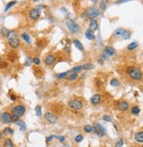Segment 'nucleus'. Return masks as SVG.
Returning <instances> with one entry per match:
<instances>
[{"label":"nucleus","instance_id":"nucleus-4","mask_svg":"<svg viewBox=\"0 0 143 147\" xmlns=\"http://www.w3.org/2000/svg\"><path fill=\"white\" fill-rule=\"evenodd\" d=\"M100 15V11L96 7H89L87 11H85V13L83 14V16L86 18H89L90 19H92L94 18H97V16Z\"/></svg>","mask_w":143,"mask_h":147},{"label":"nucleus","instance_id":"nucleus-38","mask_svg":"<svg viewBox=\"0 0 143 147\" xmlns=\"http://www.w3.org/2000/svg\"><path fill=\"white\" fill-rule=\"evenodd\" d=\"M83 140V136L82 134H79V135H77V137H75V141L77 143H80V142H82Z\"/></svg>","mask_w":143,"mask_h":147},{"label":"nucleus","instance_id":"nucleus-49","mask_svg":"<svg viewBox=\"0 0 143 147\" xmlns=\"http://www.w3.org/2000/svg\"><path fill=\"white\" fill-rule=\"evenodd\" d=\"M19 117L18 115H15V114L12 115V121H13V122H17V121L19 120Z\"/></svg>","mask_w":143,"mask_h":147},{"label":"nucleus","instance_id":"nucleus-3","mask_svg":"<svg viewBox=\"0 0 143 147\" xmlns=\"http://www.w3.org/2000/svg\"><path fill=\"white\" fill-rule=\"evenodd\" d=\"M66 26L68 28V30L70 32V33H78L80 30V27L78 26V24L76 23L74 20L70 19V18H68L66 20Z\"/></svg>","mask_w":143,"mask_h":147},{"label":"nucleus","instance_id":"nucleus-19","mask_svg":"<svg viewBox=\"0 0 143 147\" xmlns=\"http://www.w3.org/2000/svg\"><path fill=\"white\" fill-rule=\"evenodd\" d=\"M16 123L17 125H19L20 128V130L21 131H26L27 130V127H26V124L24 123V121H21V120H18L17 122H15Z\"/></svg>","mask_w":143,"mask_h":147},{"label":"nucleus","instance_id":"nucleus-51","mask_svg":"<svg viewBox=\"0 0 143 147\" xmlns=\"http://www.w3.org/2000/svg\"><path fill=\"white\" fill-rule=\"evenodd\" d=\"M11 99H12V101H15L16 100V96H13V95H11Z\"/></svg>","mask_w":143,"mask_h":147},{"label":"nucleus","instance_id":"nucleus-16","mask_svg":"<svg viewBox=\"0 0 143 147\" xmlns=\"http://www.w3.org/2000/svg\"><path fill=\"white\" fill-rule=\"evenodd\" d=\"M85 37L89 40H95V35H94L93 32L90 30V29H87L85 31Z\"/></svg>","mask_w":143,"mask_h":147},{"label":"nucleus","instance_id":"nucleus-6","mask_svg":"<svg viewBox=\"0 0 143 147\" xmlns=\"http://www.w3.org/2000/svg\"><path fill=\"white\" fill-rule=\"evenodd\" d=\"M69 106H70V109L75 110H82L83 107V103L79 100H70L69 102Z\"/></svg>","mask_w":143,"mask_h":147},{"label":"nucleus","instance_id":"nucleus-52","mask_svg":"<svg viewBox=\"0 0 143 147\" xmlns=\"http://www.w3.org/2000/svg\"><path fill=\"white\" fill-rule=\"evenodd\" d=\"M62 147H70V145H68V144H65V145H63Z\"/></svg>","mask_w":143,"mask_h":147},{"label":"nucleus","instance_id":"nucleus-24","mask_svg":"<svg viewBox=\"0 0 143 147\" xmlns=\"http://www.w3.org/2000/svg\"><path fill=\"white\" fill-rule=\"evenodd\" d=\"M106 58H107V56L103 53L102 54H100L99 57H98V59H97V62H98L99 64H103L104 62L105 61Z\"/></svg>","mask_w":143,"mask_h":147},{"label":"nucleus","instance_id":"nucleus-47","mask_svg":"<svg viewBox=\"0 0 143 147\" xmlns=\"http://www.w3.org/2000/svg\"><path fill=\"white\" fill-rule=\"evenodd\" d=\"M7 67H8V64H7V62L2 61V62L0 63V68H6Z\"/></svg>","mask_w":143,"mask_h":147},{"label":"nucleus","instance_id":"nucleus-5","mask_svg":"<svg viewBox=\"0 0 143 147\" xmlns=\"http://www.w3.org/2000/svg\"><path fill=\"white\" fill-rule=\"evenodd\" d=\"M0 121L2 124H11L13 122L12 121V115H11L8 112H2L0 114Z\"/></svg>","mask_w":143,"mask_h":147},{"label":"nucleus","instance_id":"nucleus-21","mask_svg":"<svg viewBox=\"0 0 143 147\" xmlns=\"http://www.w3.org/2000/svg\"><path fill=\"white\" fill-rule=\"evenodd\" d=\"M74 45H75V47H77L78 50L80 51H83V44L80 42L78 40H74Z\"/></svg>","mask_w":143,"mask_h":147},{"label":"nucleus","instance_id":"nucleus-22","mask_svg":"<svg viewBox=\"0 0 143 147\" xmlns=\"http://www.w3.org/2000/svg\"><path fill=\"white\" fill-rule=\"evenodd\" d=\"M4 147H15L13 144V142L10 138H6L4 143Z\"/></svg>","mask_w":143,"mask_h":147},{"label":"nucleus","instance_id":"nucleus-28","mask_svg":"<svg viewBox=\"0 0 143 147\" xmlns=\"http://www.w3.org/2000/svg\"><path fill=\"white\" fill-rule=\"evenodd\" d=\"M83 68L84 70H91L94 68V65L91 63H85L83 65Z\"/></svg>","mask_w":143,"mask_h":147},{"label":"nucleus","instance_id":"nucleus-55","mask_svg":"<svg viewBox=\"0 0 143 147\" xmlns=\"http://www.w3.org/2000/svg\"><path fill=\"white\" fill-rule=\"evenodd\" d=\"M37 1H39V0H33V2H37Z\"/></svg>","mask_w":143,"mask_h":147},{"label":"nucleus","instance_id":"nucleus-20","mask_svg":"<svg viewBox=\"0 0 143 147\" xmlns=\"http://www.w3.org/2000/svg\"><path fill=\"white\" fill-rule=\"evenodd\" d=\"M33 73L35 74V76L38 77V78H40L42 76V74H43V71L40 69V67H34L33 68Z\"/></svg>","mask_w":143,"mask_h":147},{"label":"nucleus","instance_id":"nucleus-42","mask_svg":"<svg viewBox=\"0 0 143 147\" xmlns=\"http://www.w3.org/2000/svg\"><path fill=\"white\" fill-rule=\"evenodd\" d=\"M33 62L36 66H39L40 64V58H38V57H33Z\"/></svg>","mask_w":143,"mask_h":147},{"label":"nucleus","instance_id":"nucleus-17","mask_svg":"<svg viewBox=\"0 0 143 147\" xmlns=\"http://www.w3.org/2000/svg\"><path fill=\"white\" fill-rule=\"evenodd\" d=\"M92 129H93V131L95 132V134H96L97 137H103L104 136V133L102 130H100L99 128L97 127L96 125H93V126H92Z\"/></svg>","mask_w":143,"mask_h":147},{"label":"nucleus","instance_id":"nucleus-35","mask_svg":"<svg viewBox=\"0 0 143 147\" xmlns=\"http://www.w3.org/2000/svg\"><path fill=\"white\" fill-rule=\"evenodd\" d=\"M124 32V29L123 28H118L117 30H115V32H114V36H120V35H122V33H123Z\"/></svg>","mask_w":143,"mask_h":147},{"label":"nucleus","instance_id":"nucleus-32","mask_svg":"<svg viewBox=\"0 0 143 147\" xmlns=\"http://www.w3.org/2000/svg\"><path fill=\"white\" fill-rule=\"evenodd\" d=\"M77 77H78V74H77V73H72V74H70V75H69L68 79H69V81H73L77 80Z\"/></svg>","mask_w":143,"mask_h":147},{"label":"nucleus","instance_id":"nucleus-7","mask_svg":"<svg viewBox=\"0 0 143 147\" xmlns=\"http://www.w3.org/2000/svg\"><path fill=\"white\" fill-rule=\"evenodd\" d=\"M12 112L15 115H18L19 117H22L26 112V107L23 105H16L12 109Z\"/></svg>","mask_w":143,"mask_h":147},{"label":"nucleus","instance_id":"nucleus-13","mask_svg":"<svg viewBox=\"0 0 143 147\" xmlns=\"http://www.w3.org/2000/svg\"><path fill=\"white\" fill-rule=\"evenodd\" d=\"M90 30L92 32H96L98 29V25H97V21L95 18H92V19L90 20Z\"/></svg>","mask_w":143,"mask_h":147},{"label":"nucleus","instance_id":"nucleus-12","mask_svg":"<svg viewBox=\"0 0 143 147\" xmlns=\"http://www.w3.org/2000/svg\"><path fill=\"white\" fill-rule=\"evenodd\" d=\"M128 108H129V104L126 101H121L118 105V109L121 111H126V110H128Z\"/></svg>","mask_w":143,"mask_h":147},{"label":"nucleus","instance_id":"nucleus-15","mask_svg":"<svg viewBox=\"0 0 143 147\" xmlns=\"http://www.w3.org/2000/svg\"><path fill=\"white\" fill-rule=\"evenodd\" d=\"M104 54L106 56H112L113 54H115V50L112 47H106L104 50Z\"/></svg>","mask_w":143,"mask_h":147},{"label":"nucleus","instance_id":"nucleus-10","mask_svg":"<svg viewBox=\"0 0 143 147\" xmlns=\"http://www.w3.org/2000/svg\"><path fill=\"white\" fill-rule=\"evenodd\" d=\"M55 60H56V58H55L54 55L48 54V55H47V56L44 58V63L46 64L47 66H52V65L54 64Z\"/></svg>","mask_w":143,"mask_h":147},{"label":"nucleus","instance_id":"nucleus-40","mask_svg":"<svg viewBox=\"0 0 143 147\" xmlns=\"http://www.w3.org/2000/svg\"><path fill=\"white\" fill-rule=\"evenodd\" d=\"M35 112H36V115L38 117L41 116V108H40V106L37 105L36 107H35Z\"/></svg>","mask_w":143,"mask_h":147},{"label":"nucleus","instance_id":"nucleus-1","mask_svg":"<svg viewBox=\"0 0 143 147\" xmlns=\"http://www.w3.org/2000/svg\"><path fill=\"white\" fill-rule=\"evenodd\" d=\"M6 39L9 46L12 48L16 49V48H18V47H19L20 41L19 39V35H18V33H17V32L15 30L9 31V33H8V34H7L6 36Z\"/></svg>","mask_w":143,"mask_h":147},{"label":"nucleus","instance_id":"nucleus-29","mask_svg":"<svg viewBox=\"0 0 143 147\" xmlns=\"http://www.w3.org/2000/svg\"><path fill=\"white\" fill-rule=\"evenodd\" d=\"M15 4H17V1H15V0H13V1H11V2H9V3L6 4V6H5V9H4V12H7L8 11H9V9H10L11 7H12Z\"/></svg>","mask_w":143,"mask_h":147},{"label":"nucleus","instance_id":"nucleus-44","mask_svg":"<svg viewBox=\"0 0 143 147\" xmlns=\"http://www.w3.org/2000/svg\"><path fill=\"white\" fill-rule=\"evenodd\" d=\"M124 144V140L123 139H120V140L118 141L115 144V147H122Z\"/></svg>","mask_w":143,"mask_h":147},{"label":"nucleus","instance_id":"nucleus-25","mask_svg":"<svg viewBox=\"0 0 143 147\" xmlns=\"http://www.w3.org/2000/svg\"><path fill=\"white\" fill-rule=\"evenodd\" d=\"M71 72V70H69V71H66V72H63V73H60V74H57L56 77L58 79H62V78H65L66 76L69 75V74Z\"/></svg>","mask_w":143,"mask_h":147},{"label":"nucleus","instance_id":"nucleus-37","mask_svg":"<svg viewBox=\"0 0 143 147\" xmlns=\"http://www.w3.org/2000/svg\"><path fill=\"white\" fill-rule=\"evenodd\" d=\"M110 85L112 86V87H117L119 85V81L117 79H112L110 81Z\"/></svg>","mask_w":143,"mask_h":147},{"label":"nucleus","instance_id":"nucleus-54","mask_svg":"<svg viewBox=\"0 0 143 147\" xmlns=\"http://www.w3.org/2000/svg\"><path fill=\"white\" fill-rule=\"evenodd\" d=\"M1 137H2V134H0V140H1Z\"/></svg>","mask_w":143,"mask_h":147},{"label":"nucleus","instance_id":"nucleus-50","mask_svg":"<svg viewBox=\"0 0 143 147\" xmlns=\"http://www.w3.org/2000/svg\"><path fill=\"white\" fill-rule=\"evenodd\" d=\"M53 138H54V136H49V137H47V138H46V141H47V143H48V142H50V141L52 140Z\"/></svg>","mask_w":143,"mask_h":147},{"label":"nucleus","instance_id":"nucleus-53","mask_svg":"<svg viewBox=\"0 0 143 147\" xmlns=\"http://www.w3.org/2000/svg\"><path fill=\"white\" fill-rule=\"evenodd\" d=\"M2 62V58H1V56H0V63Z\"/></svg>","mask_w":143,"mask_h":147},{"label":"nucleus","instance_id":"nucleus-48","mask_svg":"<svg viewBox=\"0 0 143 147\" xmlns=\"http://www.w3.org/2000/svg\"><path fill=\"white\" fill-rule=\"evenodd\" d=\"M129 1H132V0H118L116 2V4H120L127 3V2H129Z\"/></svg>","mask_w":143,"mask_h":147},{"label":"nucleus","instance_id":"nucleus-45","mask_svg":"<svg viewBox=\"0 0 143 147\" xmlns=\"http://www.w3.org/2000/svg\"><path fill=\"white\" fill-rule=\"evenodd\" d=\"M54 137L56 138V139H58V140L60 141V142H62V143L65 141V137H64L63 136H54Z\"/></svg>","mask_w":143,"mask_h":147},{"label":"nucleus","instance_id":"nucleus-30","mask_svg":"<svg viewBox=\"0 0 143 147\" xmlns=\"http://www.w3.org/2000/svg\"><path fill=\"white\" fill-rule=\"evenodd\" d=\"M83 66H76V67H74L72 69H71V72L72 73H80V72H82L83 70Z\"/></svg>","mask_w":143,"mask_h":147},{"label":"nucleus","instance_id":"nucleus-23","mask_svg":"<svg viewBox=\"0 0 143 147\" xmlns=\"http://www.w3.org/2000/svg\"><path fill=\"white\" fill-rule=\"evenodd\" d=\"M131 32L130 31H128V30H124V32H123V33H122V38H123L124 40H129L130 38H131Z\"/></svg>","mask_w":143,"mask_h":147},{"label":"nucleus","instance_id":"nucleus-27","mask_svg":"<svg viewBox=\"0 0 143 147\" xmlns=\"http://www.w3.org/2000/svg\"><path fill=\"white\" fill-rule=\"evenodd\" d=\"M140 112V109L138 106H133L131 108V113L133 115H138Z\"/></svg>","mask_w":143,"mask_h":147},{"label":"nucleus","instance_id":"nucleus-26","mask_svg":"<svg viewBox=\"0 0 143 147\" xmlns=\"http://www.w3.org/2000/svg\"><path fill=\"white\" fill-rule=\"evenodd\" d=\"M21 38H22V39L24 40V41H26L27 44H31V39H30V37H29V35H28L27 33H22Z\"/></svg>","mask_w":143,"mask_h":147},{"label":"nucleus","instance_id":"nucleus-31","mask_svg":"<svg viewBox=\"0 0 143 147\" xmlns=\"http://www.w3.org/2000/svg\"><path fill=\"white\" fill-rule=\"evenodd\" d=\"M107 4H108V0H101L100 2V9L102 11H104L106 9Z\"/></svg>","mask_w":143,"mask_h":147},{"label":"nucleus","instance_id":"nucleus-43","mask_svg":"<svg viewBox=\"0 0 143 147\" xmlns=\"http://www.w3.org/2000/svg\"><path fill=\"white\" fill-rule=\"evenodd\" d=\"M95 125H96L97 127H98V128H99L100 130H102V131H103L104 133V134H106V132H107V131H106V129H105V128L104 127L103 125H101V124H95Z\"/></svg>","mask_w":143,"mask_h":147},{"label":"nucleus","instance_id":"nucleus-33","mask_svg":"<svg viewBox=\"0 0 143 147\" xmlns=\"http://www.w3.org/2000/svg\"><path fill=\"white\" fill-rule=\"evenodd\" d=\"M138 47V43L137 42H132V43H130L128 46H127V49L130 51L133 50V49H135Z\"/></svg>","mask_w":143,"mask_h":147},{"label":"nucleus","instance_id":"nucleus-41","mask_svg":"<svg viewBox=\"0 0 143 147\" xmlns=\"http://www.w3.org/2000/svg\"><path fill=\"white\" fill-rule=\"evenodd\" d=\"M8 33H9V30L8 29H6L5 27H3L2 29H1V34H2V36H7V34H8Z\"/></svg>","mask_w":143,"mask_h":147},{"label":"nucleus","instance_id":"nucleus-36","mask_svg":"<svg viewBox=\"0 0 143 147\" xmlns=\"http://www.w3.org/2000/svg\"><path fill=\"white\" fill-rule=\"evenodd\" d=\"M3 133L5 134V135H12V134H13V130L11 128H5L4 130Z\"/></svg>","mask_w":143,"mask_h":147},{"label":"nucleus","instance_id":"nucleus-2","mask_svg":"<svg viewBox=\"0 0 143 147\" xmlns=\"http://www.w3.org/2000/svg\"><path fill=\"white\" fill-rule=\"evenodd\" d=\"M127 74L132 80L140 81L143 77V74L140 68L136 67H129L127 69Z\"/></svg>","mask_w":143,"mask_h":147},{"label":"nucleus","instance_id":"nucleus-11","mask_svg":"<svg viewBox=\"0 0 143 147\" xmlns=\"http://www.w3.org/2000/svg\"><path fill=\"white\" fill-rule=\"evenodd\" d=\"M90 102L91 103L94 104V105H97L101 103V96L99 94H94L93 96L90 98Z\"/></svg>","mask_w":143,"mask_h":147},{"label":"nucleus","instance_id":"nucleus-14","mask_svg":"<svg viewBox=\"0 0 143 147\" xmlns=\"http://www.w3.org/2000/svg\"><path fill=\"white\" fill-rule=\"evenodd\" d=\"M17 58H18V54H16V52H9L7 54V60L11 62L16 61Z\"/></svg>","mask_w":143,"mask_h":147},{"label":"nucleus","instance_id":"nucleus-8","mask_svg":"<svg viewBox=\"0 0 143 147\" xmlns=\"http://www.w3.org/2000/svg\"><path fill=\"white\" fill-rule=\"evenodd\" d=\"M44 117L49 124H56L58 121V117L52 112H46L44 115Z\"/></svg>","mask_w":143,"mask_h":147},{"label":"nucleus","instance_id":"nucleus-46","mask_svg":"<svg viewBox=\"0 0 143 147\" xmlns=\"http://www.w3.org/2000/svg\"><path fill=\"white\" fill-rule=\"evenodd\" d=\"M103 120L105 121V122H112V118L110 117V116L104 115V116L103 117Z\"/></svg>","mask_w":143,"mask_h":147},{"label":"nucleus","instance_id":"nucleus-9","mask_svg":"<svg viewBox=\"0 0 143 147\" xmlns=\"http://www.w3.org/2000/svg\"><path fill=\"white\" fill-rule=\"evenodd\" d=\"M41 14V10L39 8H33L29 11V18L33 20H37L40 17Z\"/></svg>","mask_w":143,"mask_h":147},{"label":"nucleus","instance_id":"nucleus-34","mask_svg":"<svg viewBox=\"0 0 143 147\" xmlns=\"http://www.w3.org/2000/svg\"><path fill=\"white\" fill-rule=\"evenodd\" d=\"M83 130L86 132V133H91L93 131V129H92V126L91 125H85L83 127Z\"/></svg>","mask_w":143,"mask_h":147},{"label":"nucleus","instance_id":"nucleus-39","mask_svg":"<svg viewBox=\"0 0 143 147\" xmlns=\"http://www.w3.org/2000/svg\"><path fill=\"white\" fill-rule=\"evenodd\" d=\"M33 62V59H31L29 57H27V59H26V61H25V66H27V67H30L31 66V63Z\"/></svg>","mask_w":143,"mask_h":147},{"label":"nucleus","instance_id":"nucleus-18","mask_svg":"<svg viewBox=\"0 0 143 147\" xmlns=\"http://www.w3.org/2000/svg\"><path fill=\"white\" fill-rule=\"evenodd\" d=\"M134 139L138 143H143V131H140V132L135 134Z\"/></svg>","mask_w":143,"mask_h":147}]
</instances>
